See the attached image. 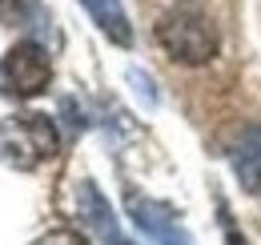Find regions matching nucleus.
I'll list each match as a JSON object with an SVG mask.
<instances>
[{"instance_id":"obj_2","label":"nucleus","mask_w":261,"mask_h":245,"mask_svg":"<svg viewBox=\"0 0 261 245\" xmlns=\"http://www.w3.org/2000/svg\"><path fill=\"white\" fill-rule=\"evenodd\" d=\"M57 125L44 113H12L0 121V161L16 173H33L57 157Z\"/></svg>"},{"instance_id":"obj_8","label":"nucleus","mask_w":261,"mask_h":245,"mask_svg":"<svg viewBox=\"0 0 261 245\" xmlns=\"http://www.w3.org/2000/svg\"><path fill=\"white\" fill-rule=\"evenodd\" d=\"M33 245H89L81 233H72V229H53V233H44L40 241H33Z\"/></svg>"},{"instance_id":"obj_3","label":"nucleus","mask_w":261,"mask_h":245,"mask_svg":"<svg viewBox=\"0 0 261 245\" xmlns=\"http://www.w3.org/2000/svg\"><path fill=\"white\" fill-rule=\"evenodd\" d=\"M48 81H53V61L36 40H20L4 53V61H0V92L4 96H16V101L36 96L48 89Z\"/></svg>"},{"instance_id":"obj_4","label":"nucleus","mask_w":261,"mask_h":245,"mask_svg":"<svg viewBox=\"0 0 261 245\" xmlns=\"http://www.w3.org/2000/svg\"><path fill=\"white\" fill-rule=\"evenodd\" d=\"M125 205H129V217L153 237L157 245H193V237L177 225V217H173V209L169 205H161V201H149V197H137V193H129L125 197Z\"/></svg>"},{"instance_id":"obj_6","label":"nucleus","mask_w":261,"mask_h":245,"mask_svg":"<svg viewBox=\"0 0 261 245\" xmlns=\"http://www.w3.org/2000/svg\"><path fill=\"white\" fill-rule=\"evenodd\" d=\"M233 173L245 193L261 197V125H249L233 145Z\"/></svg>"},{"instance_id":"obj_7","label":"nucleus","mask_w":261,"mask_h":245,"mask_svg":"<svg viewBox=\"0 0 261 245\" xmlns=\"http://www.w3.org/2000/svg\"><path fill=\"white\" fill-rule=\"evenodd\" d=\"M81 4L89 8V16L97 20V29L105 32L113 44H121V48L133 44V29H129V16H125L121 0H81Z\"/></svg>"},{"instance_id":"obj_9","label":"nucleus","mask_w":261,"mask_h":245,"mask_svg":"<svg viewBox=\"0 0 261 245\" xmlns=\"http://www.w3.org/2000/svg\"><path fill=\"white\" fill-rule=\"evenodd\" d=\"M129 81H133V85H141V89H137V92H141L145 101H157V92H153V81H149V77H141V72L133 68V72H129Z\"/></svg>"},{"instance_id":"obj_10","label":"nucleus","mask_w":261,"mask_h":245,"mask_svg":"<svg viewBox=\"0 0 261 245\" xmlns=\"http://www.w3.org/2000/svg\"><path fill=\"white\" fill-rule=\"evenodd\" d=\"M0 20H20V8H16V0H0Z\"/></svg>"},{"instance_id":"obj_5","label":"nucleus","mask_w":261,"mask_h":245,"mask_svg":"<svg viewBox=\"0 0 261 245\" xmlns=\"http://www.w3.org/2000/svg\"><path fill=\"white\" fill-rule=\"evenodd\" d=\"M76 205H81V217H85V225L89 229H97L100 241L105 245H129L121 233H117V221H113V209H109V201L97 193V185L93 181H81L76 189Z\"/></svg>"},{"instance_id":"obj_1","label":"nucleus","mask_w":261,"mask_h":245,"mask_svg":"<svg viewBox=\"0 0 261 245\" xmlns=\"http://www.w3.org/2000/svg\"><path fill=\"white\" fill-rule=\"evenodd\" d=\"M157 40L181 64H209L217 57V29H213L209 12L193 0H181L157 20Z\"/></svg>"}]
</instances>
